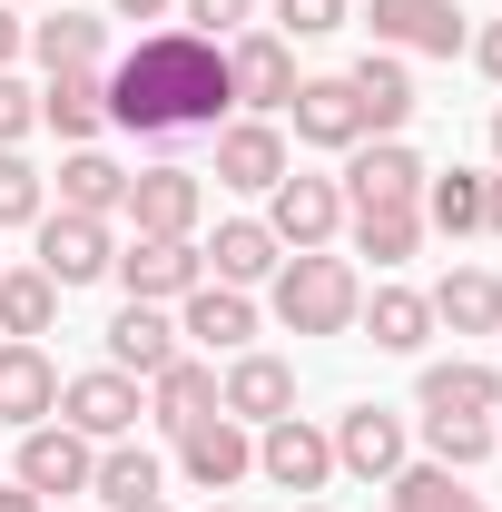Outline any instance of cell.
I'll return each mask as SVG.
<instances>
[{"label": "cell", "instance_id": "obj_1", "mask_svg": "<svg viewBox=\"0 0 502 512\" xmlns=\"http://www.w3.org/2000/svg\"><path fill=\"white\" fill-rule=\"evenodd\" d=\"M237 109L227 89V40H197V30H148L119 69H109V128L148 138V148H178V138H217Z\"/></svg>", "mask_w": 502, "mask_h": 512}, {"label": "cell", "instance_id": "obj_2", "mask_svg": "<svg viewBox=\"0 0 502 512\" xmlns=\"http://www.w3.org/2000/svg\"><path fill=\"white\" fill-rule=\"evenodd\" d=\"M276 296V325L286 335H355V306H365V276L345 266V256H325V247H306V256H286L276 276H266Z\"/></svg>", "mask_w": 502, "mask_h": 512}, {"label": "cell", "instance_id": "obj_3", "mask_svg": "<svg viewBox=\"0 0 502 512\" xmlns=\"http://www.w3.org/2000/svg\"><path fill=\"white\" fill-rule=\"evenodd\" d=\"M424 178H434V168H424L404 138H355L335 188H345V217H355V207H424Z\"/></svg>", "mask_w": 502, "mask_h": 512}, {"label": "cell", "instance_id": "obj_4", "mask_svg": "<svg viewBox=\"0 0 502 512\" xmlns=\"http://www.w3.org/2000/svg\"><path fill=\"white\" fill-rule=\"evenodd\" d=\"M325 444H335V473H355V483H394V473L414 463V424L384 414V404H345Z\"/></svg>", "mask_w": 502, "mask_h": 512}, {"label": "cell", "instance_id": "obj_5", "mask_svg": "<svg viewBox=\"0 0 502 512\" xmlns=\"http://www.w3.org/2000/svg\"><path fill=\"white\" fill-rule=\"evenodd\" d=\"M256 473H266L276 493L315 503V493L335 483V444H325V424H306V414H276V424H256Z\"/></svg>", "mask_w": 502, "mask_h": 512}, {"label": "cell", "instance_id": "obj_6", "mask_svg": "<svg viewBox=\"0 0 502 512\" xmlns=\"http://www.w3.org/2000/svg\"><path fill=\"white\" fill-rule=\"evenodd\" d=\"M138 237H197V217H207V178L178 168V158H158V168H138L128 178V207H119Z\"/></svg>", "mask_w": 502, "mask_h": 512}, {"label": "cell", "instance_id": "obj_7", "mask_svg": "<svg viewBox=\"0 0 502 512\" xmlns=\"http://www.w3.org/2000/svg\"><path fill=\"white\" fill-rule=\"evenodd\" d=\"M335 227H345V188H335V178H296V168H286V178L266 188V237L286 256L335 247Z\"/></svg>", "mask_w": 502, "mask_h": 512}, {"label": "cell", "instance_id": "obj_8", "mask_svg": "<svg viewBox=\"0 0 502 512\" xmlns=\"http://www.w3.org/2000/svg\"><path fill=\"white\" fill-rule=\"evenodd\" d=\"M138 414H148V394H138V375H119V365L60 384V424H69V434H89V444H128Z\"/></svg>", "mask_w": 502, "mask_h": 512}, {"label": "cell", "instance_id": "obj_9", "mask_svg": "<svg viewBox=\"0 0 502 512\" xmlns=\"http://www.w3.org/2000/svg\"><path fill=\"white\" fill-rule=\"evenodd\" d=\"M227 89H237V109L276 119V109L296 99V40H286V30H237V40H227Z\"/></svg>", "mask_w": 502, "mask_h": 512}, {"label": "cell", "instance_id": "obj_10", "mask_svg": "<svg viewBox=\"0 0 502 512\" xmlns=\"http://www.w3.org/2000/svg\"><path fill=\"white\" fill-rule=\"evenodd\" d=\"M89 473H99V444H89V434H69L60 414H50V424H30V434H20V463H10V483H30V493H40V503H50V493H89Z\"/></svg>", "mask_w": 502, "mask_h": 512}, {"label": "cell", "instance_id": "obj_11", "mask_svg": "<svg viewBox=\"0 0 502 512\" xmlns=\"http://www.w3.org/2000/svg\"><path fill=\"white\" fill-rule=\"evenodd\" d=\"M109 266H119L109 217H69V207H50V217H40V276H50L60 296H69V286H99Z\"/></svg>", "mask_w": 502, "mask_h": 512}, {"label": "cell", "instance_id": "obj_12", "mask_svg": "<svg viewBox=\"0 0 502 512\" xmlns=\"http://www.w3.org/2000/svg\"><path fill=\"white\" fill-rule=\"evenodd\" d=\"M109 276H119L138 306H178V296L207 286V256H197V237H138V247H119Z\"/></svg>", "mask_w": 502, "mask_h": 512}, {"label": "cell", "instance_id": "obj_13", "mask_svg": "<svg viewBox=\"0 0 502 512\" xmlns=\"http://www.w3.org/2000/svg\"><path fill=\"white\" fill-rule=\"evenodd\" d=\"M178 473H188L197 493H237L256 473V434L237 424V414H197L188 434H178Z\"/></svg>", "mask_w": 502, "mask_h": 512}, {"label": "cell", "instance_id": "obj_14", "mask_svg": "<svg viewBox=\"0 0 502 512\" xmlns=\"http://www.w3.org/2000/svg\"><path fill=\"white\" fill-rule=\"evenodd\" d=\"M217 414H237V424H276V414H296V365L286 355H227V375H217Z\"/></svg>", "mask_w": 502, "mask_h": 512}, {"label": "cell", "instance_id": "obj_15", "mask_svg": "<svg viewBox=\"0 0 502 512\" xmlns=\"http://www.w3.org/2000/svg\"><path fill=\"white\" fill-rule=\"evenodd\" d=\"M217 188L237 197H266L276 178H286V138H276V119H227L217 128V168H207Z\"/></svg>", "mask_w": 502, "mask_h": 512}, {"label": "cell", "instance_id": "obj_16", "mask_svg": "<svg viewBox=\"0 0 502 512\" xmlns=\"http://www.w3.org/2000/svg\"><path fill=\"white\" fill-rule=\"evenodd\" d=\"M60 414V365H50V345H20V335H0V424H50Z\"/></svg>", "mask_w": 502, "mask_h": 512}, {"label": "cell", "instance_id": "obj_17", "mask_svg": "<svg viewBox=\"0 0 502 512\" xmlns=\"http://www.w3.org/2000/svg\"><path fill=\"white\" fill-rule=\"evenodd\" d=\"M178 306H188L178 335H197L207 355H247V345H256V296H247V286H217V276H207V286L178 296Z\"/></svg>", "mask_w": 502, "mask_h": 512}, {"label": "cell", "instance_id": "obj_18", "mask_svg": "<svg viewBox=\"0 0 502 512\" xmlns=\"http://www.w3.org/2000/svg\"><path fill=\"white\" fill-rule=\"evenodd\" d=\"M345 89L365 109V138H394V128L414 119V69H404V50H365V60L345 69Z\"/></svg>", "mask_w": 502, "mask_h": 512}, {"label": "cell", "instance_id": "obj_19", "mask_svg": "<svg viewBox=\"0 0 502 512\" xmlns=\"http://www.w3.org/2000/svg\"><path fill=\"white\" fill-rule=\"evenodd\" d=\"M375 40L384 50L453 60V50H463V10H453V0H375Z\"/></svg>", "mask_w": 502, "mask_h": 512}, {"label": "cell", "instance_id": "obj_20", "mask_svg": "<svg viewBox=\"0 0 502 512\" xmlns=\"http://www.w3.org/2000/svg\"><path fill=\"white\" fill-rule=\"evenodd\" d=\"M40 119L60 128L69 148H99V128H109V69H50Z\"/></svg>", "mask_w": 502, "mask_h": 512}, {"label": "cell", "instance_id": "obj_21", "mask_svg": "<svg viewBox=\"0 0 502 512\" xmlns=\"http://www.w3.org/2000/svg\"><path fill=\"white\" fill-rule=\"evenodd\" d=\"M286 119H296L306 148H355V138H365V109H355V89H345V79H296Z\"/></svg>", "mask_w": 502, "mask_h": 512}, {"label": "cell", "instance_id": "obj_22", "mask_svg": "<svg viewBox=\"0 0 502 512\" xmlns=\"http://www.w3.org/2000/svg\"><path fill=\"white\" fill-rule=\"evenodd\" d=\"M178 355H188V345H178V325L158 316V306H138V296H128L119 316H109V365H119V375H158V365H178Z\"/></svg>", "mask_w": 502, "mask_h": 512}, {"label": "cell", "instance_id": "obj_23", "mask_svg": "<svg viewBox=\"0 0 502 512\" xmlns=\"http://www.w3.org/2000/svg\"><path fill=\"white\" fill-rule=\"evenodd\" d=\"M197 256H207V276H217V286H266V276L286 266V247L266 237V217H227V227H217V247H197Z\"/></svg>", "mask_w": 502, "mask_h": 512}, {"label": "cell", "instance_id": "obj_24", "mask_svg": "<svg viewBox=\"0 0 502 512\" xmlns=\"http://www.w3.org/2000/svg\"><path fill=\"white\" fill-rule=\"evenodd\" d=\"M424 306H434V325H453V335H502V276L493 266H453Z\"/></svg>", "mask_w": 502, "mask_h": 512}, {"label": "cell", "instance_id": "obj_25", "mask_svg": "<svg viewBox=\"0 0 502 512\" xmlns=\"http://www.w3.org/2000/svg\"><path fill=\"white\" fill-rule=\"evenodd\" d=\"M148 414H158L168 434H188L197 414H217V365H207V355H178V365H158V375H148Z\"/></svg>", "mask_w": 502, "mask_h": 512}, {"label": "cell", "instance_id": "obj_26", "mask_svg": "<svg viewBox=\"0 0 502 512\" xmlns=\"http://www.w3.org/2000/svg\"><path fill=\"white\" fill-rule=\"evenodd\" d=\"M355 325L375 335V355H424V335H434V306H424L414 286H375V296L355 306Z\"/></svg>", "mask_w": 502, "mask_h": 512}, {"label": "cell", "instance_id": "obj_27", "mask_svg": "<svg viewBox=\"0 0 502 512\" xmlns=\"http://www.w3.org/2000/svg\"><path fill=\"white\" fill-rule=\"evenodd\" d=\"M60 207L69 217H119L128 207V168L109 158V148H69L60 158Z\"/></svg>", "mask_w": 502, "mask_h": 512}, {"label": "cell", "instance_id": "obj_28", "mask_svg": "<svg viewBox=\"0 0 502 512\" xmlns=\"http://www.w3.org/2000/svg\"><path fill=\"white\" fill-rule=\"evenodd\" d=\"M414 404H424V414H493L502 375L473 365V355H453V365H424V375H414Z\"/></svg>", "mask_w": 502, "mask_h": 512}, {"label": "cell", "instance_id": "obj_29", "mask_svg": "<svg viewBox=\"0 0 502 512\" xmlns=\"http://www.w3.org/2000/svg\"><path fill=\"white\" fill-rule=\"evenodd\" d=\"M30 50H40V69H99L109 60V20L99 10H60V20L30 30Z\"/></svg>", "mask_w": 502, "mask_h": 512}, {"label": "cell", "instance_id": "obj_30", "mask_svg": "<svg viewBox=\"0 0 502 512\" xmlns=\"http://www.w3.org/2000/svg\"><path fill=\"white\" fill-rule=\"evenodd\" d=\"M345 227H355V256H375V266H414L424 256V207H355Z\"/></svg>", "mask_w": 502, "mask_h": 512}, {"label": "cell", "instance_id": "obj_31", "mask_svg": "<svg viewBox=\"0 0 502 512\" xmlns=\"http://www.w3.org/2000/svg\"><path fill=\"white\" fill-rule=\"evenodd\" d=\"M60 316V286L40 276V266H0V335H20V345H40Z\"/></svg>", "mask_w": 502, "mask_h": 512}, {"label": "cell", "instance_id": "obj_32", "mask_svg": "<svg viewBox=\"0 0 502 512\" xmlns=\"http://www.w3.org/2000/svg\"><path fill=\"white\" fill-rule=\"evenodd\" d=\"M493 414H424V463L443 473H473V463H493Z\"/></svg>", "mask_w": 502, "mask_h": 512}, {"label": "cell", "instance_id": "obj_33", "mask_svg": "<svg viewBox=\"0 0 502 512\" xmlns=\"http://www.w3.org/2000/svg\"><path fill=\"white\" fill-rule=\"evenodd\" d=\"M384 503L394 512H483V493H473L463 473H443V463H404V473L384 483Z\"/></svg>", "mask_w": 502, "mask_h": 512}, {"label": "cell", "instance_id": "obj_34", "mask_svg": "<svg viewBox=\"0 0 502 512\" xmlns=\"http://www.w3.org/2000/svg\"><path fill=\"white\" fill-rule=\"evenodd\" d=\"M424 227H443V237H483V178H473V168L424 178Z\"/></svg>", "mask_w": 502, "mask_h": 512}, {"label": "cell", "instance_id": "obj_35", "mask_svg": "<svg viewBox=\"0 0 502 512\" xmlns=\"http://www.w3.org/2000/svg\"><path fill=\"white\" fill-rule=\"evenodd\" d=\"M89 493H99L109 512H119V503H148V493H158V453H138V444H99Z\"/></svg>", "mask_w": 502, "mask_h": 512}, {"label": "cell", "instance_id": "obj_36", "mask_svg": "<svg viewBox=\"0 0 502 512\" xmlns=\"http://www.w3.org/2000/svg\"><path fill=\"white\" fill-rule=\"evenodd\" d=\"M40 217H50V178L20 148H0V227H40Z\"/></svg>", "mask_w": 502, "mask_h": 512}, {"label": "cell", "instance_id": "obj_37", "mask_svg": "<svg viewBox=\"0 0 502 512\" xmlns=\"http://www.w3.org/2000/svg\"><path fill=\"white\" fill-rule=\"evenodd\" d=\"M276 30L286 40H325V30H345V0H276Z\"/></svg>", "mask_w": 502, "mask_h": 512}, {"label": "cell", "instance_id": "obj_38", "mask_svg": "<svg viewBox=\"0 0 502 512\" xmlns=\"http://www.w3.org/2000/svg\"><path fill=\"white\" fill-rule=\"evenodd\" d=\"M30 128H40V89H20V79L0 69V148H20Z\"/></svg>", "mask_w": 502, "mask_h": 512}, {"label": "cell", "instance_id": "obj_39", "mask_svg": "<svg viewBox=\"0 0 502 512\" xmlns=\"http://www.w3.org/2000/svg\"><path fill=\"white\" fill-rule=\"evenodd\" d=\"M247 10H256V0H188V30H197V40H237Z\"/></svg>", "mask_w": 502, "mask_h": 512}, {"label": "cell", "instance_id": "obj_40", "mask_svg": "<svg viewBox=\"0 0 502 512\" xmlns=\"http://www.w3.org/2000/svg\"><path fill=\"white\" fill-rule=\"evenodd\" d=\"M473 69H483V79H493V89H502V20H493V30H483V40H473Z\"/></svg>", "mask_w": 502, "mask_h": 512}, {"label": "cell", "instance_id": "obj_41", "mask_svg": "<svg viewBox=\"0 0 502 512\" xmlns=\"http://www.w3.org/2000/svg\"><path fill=\"white\" fill-rule=\"evenodd\" d=\"M20 40H30V30H20V10H10V0H0V69L20 60Z\"/></svg>", "mask_w": 502, "mask_h": 512}, {"label": "cell", "instance_id": "obj_42", "mask_svg": "<svg viewBox=\"0 0 502 512\" xmlns=\"http://www.w3.org/2000/svg\"><path fill=\"white\" fill-rule=\"evenodd\" d=\"M483 237H502V178H483Z\"/></svg>", "mask_w": 502, "mask_h": 512}, {"label": "cell", "instance_id": "obj_43", "mask_svg": "<svg viewBox=\"0 0 502 512\" xmlns=\"http://www.w3.org/2000/svg\"><path fill=\"white\" fill-rule=\"evenodd\" d=\"M119 20H158V10H178V0H109Z\"/></svg>", "mask_w": 502, "mask_h": 512}, {"label": "cell", "instance_id": "obj_44", "mask_svg": "<svg viewBox=\"0 0 502 512\" xmlns=\"http://www.w3.org/2000/svg\"><path fill=\"white\" fill-rule=\"evenodd\" d=\"M0 512H40V493L30 483H0Z\"/></svg>", "mask_w": 502, "mask_h": 512}, {"label": "cell", "instance_id": "obj_45", "mask_svg": "<svg viewBox=\"0 0 502 512\" xmlns=\"http://www.w3.org/2000/svg\"><path fill=\"white\" fill-rule=\"evenodd\" d=\"M119 512H168V493H148V503H119Z\"/></svg>", "mask_w": 502, "mask_h": 512}, {"label": "cell", "instance_id": "obj_46", "mask_svg": "<svg viewBox=\"0 0 502 512\" xmlns=\"http://www.w3.org/2000/svg\"><path fill=\"white\" fill-rule=\"evenodd\" d=\"M493 158H502V109H493Z\"/></svg>", "mask_w": 502, "mask_h": 512}, {"label": "cell", "instance_id": "obj_47", "mask_svg": "<svg viewBox=\"0 0 502 512\" xmlns=\"http://www.w3.org/2000/svg\"><path fill=\"white\" fill-rule=\"evenodd\" d=\"M207 512H247V503H207Z\"/></svg>", "mask_w": 502, "mask_h": 512}, {"label": "cell", "instance_id": "obj_48", "mask_svg": "<svg viewBox=\"0 0 502 512\" xmlns=\"http://www.w3.org/2000/svg\"><path fill=\"white\" fill-rule=\"evenodd\" d=\"M296 512H325V503H296Z\"/></svg>", "mask_w": 502, "mask_h": 512}, {"label": "cell", "instance_id": "obj_49", "mask_svg": "<svg viewBox=\"0 0 502 512\" xmlns=\"http://www.w3.org/2000/svg\"><path fill=\"white\" fill-rule=\"evenodd\" d=\"M493 414H502V404H493ZM493 434H502V424H493Z\"/></svg>", "mask_w": 502, "mask_h": 512}, {"label": "cell", "instance_id": "obj_50", "mask_svg": "<svg viewBox=\"0 0 502 512\" xmlns=\"http://www.w3.org/2000/svg\"><path fill=\"white\" fill-rule=\"evenodd\" d=\"M10 10H20V0H10Z\"/></svg>", "mask_w": 502, "mask_h": 512}]
</instances>
